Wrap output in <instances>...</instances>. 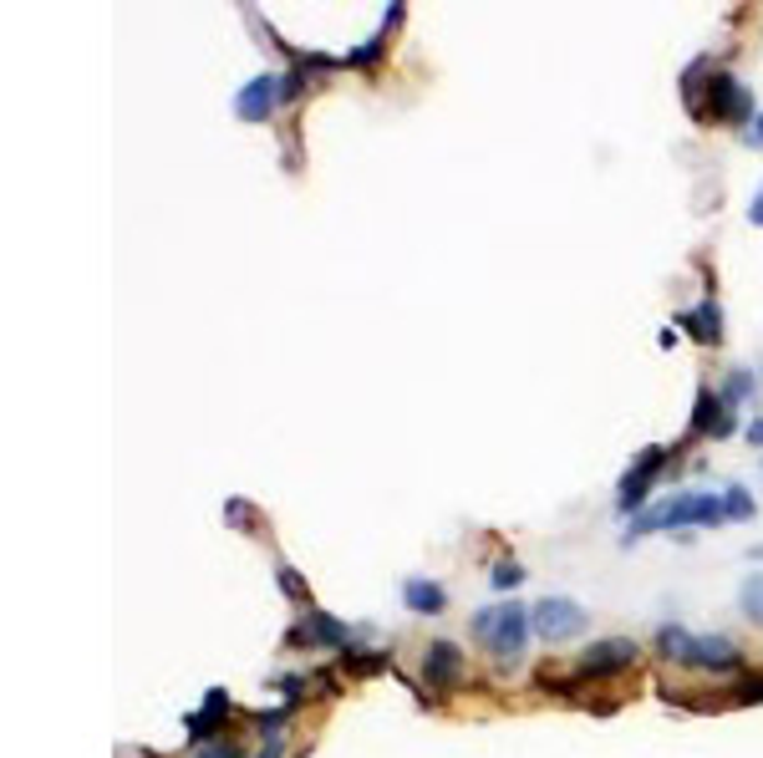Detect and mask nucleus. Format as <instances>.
<instances>
[{
    "mask_svg": "<svg viewBox=\"0 0 763 758\" xmlns=\"http://www.w3.org/2000/svg\"><path fill=\"white\" fill-rule=\"evenodd\" d=\"M749 143H759V149H763V112H759V118H753V133H749Z\"/></svg>",
    "mask_w": 763,
    "mask_h": 758,
    "instance_id": "obj_28",
    "label": "nucleus"
},
{
    "mask_svg": "<svg viewBox=\"0 0 763 758\" xmlns=\"http://www.w3.org/2000/svg\"><path fill=\"white\" fill-rule=\"evenodd\" d=\"M275 576H280V591L291 595V601H306V580L295 576L291 566H275Z\"/></svg>",
    "mask_w": 763,
    "mask_h": 758,
    "instance_id": "obj_24",
    "label": "nucleus"
},
{
    "mask_svg": "<svg viewBox=\"0 0 763 758\" xmlns=\"http://www.w3.org/2000/svg\"><path fill=\"white\" fill-rule=\"evenodd\" d=\"M193 758H239V744H230V738H209V744L193 748Z\"/></svg>",
    "mask_w": 763,
    "mask_h": 758,
    "instance_id": "obj_23",
    "label": "nucleus"
},
{
    "mask_svg": "<svg viewBox=\"0 0 763 758\" xmlns=\"http://www.w3.org/2000/svg\"><path fill=\"white\" fill-rule=\"evenodd\" d=\"M636 667V641L632 637H606V641H590L580 662H575V677H617V672H632Z\"/></svg>",
    "mask_w": 763,
    "mask_h": 758,
    "instance_id": "obj_5",
    "label": "nucleus"
},
{
    "mask_svg": "<svg viewBox=\"0 0 763 758\" xmlns=\"http://www.w3.org/2000/svg\"><path fill=\"white\" fill-rule=\"evenodd\" d=\"M255 758H280V738H270V744H265V754H255Z\"/></svg>",
    "mask_w": 763,
    "mask_h": 758,
    "instance_id": "obj_29",
    "label": "nucleus"
},
{
    "mask_svg": "<svg viewBox=\"0 0 763 758\" xmlns=\"http://www.w3.org/2000/svg\"><path fill=\"white\" fill-rule=\"evenodd\" d=\"M753 392H759V377H753L749 367H733V372H728V382H723V398H728V407L749 402Z\"/></svg>",
    "mask_w": 763,
    "mask_h": 758,
    "instance_id": "obj_18",
    "label": "nucleus"
},
{
    "mask_svg": "<svg viewBox=\"0 0 763 758\" xmlns=\"http://www.w3.org/2000/svg\"><path fill=\"white\" fill-rule=\"evenodd\" d=\"M677 448H646L642 459L626 469V478H621V494H617V509L621 514H632V509H642V499L652 494V484H657V474L672 463Z\"/></svg>",
    "mask_w": 763,
    "mask_h": 758,
    "instance_id": "obj_6",
    "label": "nucleus"
},
{
    "mask_svg": "<svg viewBox=\"0 0 763 758\" xmlns=\"http://www.w3.org/2000/svg\"><path fill=\"white\" fill-rule=\"evenodd\" d=\"M341 667L352 672V677H377V672L392 667V652H372V647H347V652H341Z\"/></svg>",
    "mask_w": 763,
    "mask_h": 758,
    "instance_id": "obj_15",
    "label": "nucleus"
},
{
    "mask_svg": "<svg viewBox=\"0 0 763 758\" xmlns=\"http://www.w3.org/2000/svg\"><path fill=\"white\" fill-rule=\"evenodd\" d=\"M749 702H763V672L759 677H743L738 687H728V708H749Z\"/></svg>",
    "mask_w": 763,
    "mask_h": 758,
    "instance_id": "obj_20",
    "label": "nucleus"
},
{
    "mask_svg": "<svg viewBox=\"0 0 763 758\" xmlns=\"http://www.w3.org/2000/svg\"><path fill=\"white\" fill-rule=\"evenodd\" d=\"M402 601H408V611H418V616H443L448 591H443L438 580H408V585H402Z\"/></svg>",
    "mask_w": 763,
    "mask_h": 758,
    "instance_id": "obj_14",
    "label": "nucleus"
},
{
    "mask_svg": "<svg viewBox=\"0 0 763 758\" xmlns=\"http://www.w3.org/2000/svg\"><path fill=\"white\" fill-rule=\"evenodd\" d=\"M682 97L692 103V118L697 122H743L753 118V97L749 87L738 82L733 72H707V61H692L688 76H682Z\"/></svg>",
    "mask_w": 763,
    "mask_h": 758,
    "instance_id": "obj_1",
    "label": "nucleus"
},
{
    "mask_svg": "<svg viewBox=\"0 0 763 758\" xmlns=\"http://www.w3.org/2000/svg\"><path fill=\"white\" fill-rule=\"evenodd\" d=\"M285 103V76H250L245 87L235 92V112L245 122H270V112Z\"/></svg>",
    "mask_w": 763,
    "mask_h": 758,
    "instance_id": "obj_7",
    "label": "nucleus"
},
{
    "mask_svg": "<svg viewBox=\"0 0 763 758\" xmlns=\"http://www.w3.org/2000/svg\"><path fill=\"white\" fill-rule=\"evenodd\" d=\"M738 606H743V616H749V621L763 626V570H753V576L738 585Z\"/></svg>",
    "mask_w": 763,
    "mask_h": 758,
    "instance_id": "obj_17",
    "label": "nucleus"
},
{
    "mask_svg": "<svg viewBox=\"0 0 763 758\" xmlns=\"http://www.w3.org/2000/svg\"><path fill=\"white\" fill-rule=\"evenodd\" d=\"M220 718H230V698H224L220 687H209V698L199 713H189V738L193 744H209V733L220 729Z\"/></svg>",
    "mask_w": 763,
    "mask_h": 758,
    "instance_id": "obj_13",
    "label": "nucleus"
},
{
    "mask_svg": "<svg viewBox=\"0 0 763 758\" xmlns=\"http://www.w3.org/2000/svg\"><path fill=\"white\" fill-rule=\"evenodd\" d=\"M682 667H697V672H738L743 667V652H738L733 637H692L688 647V662Z\"/></svg>",
    "mask_w": 763,
    "mask_h": 758,
    "instance_id": "obj_9",
    "label": "nucleus"
},
{
    "mask_svg": "<svg viewBox=\"0 0 763 758\" xmlns=\"http://www.w3.org/2000/svg\"><path fill=\"white\" fill-rule=\"evenodd\" d=\"M494 585H500V591H514V585H519V580H525V570H519V560H500V566H494Z\"/></svg>",
    "mask_w": 763,
    "mask_h": 758,
    "instance_id": "obj_22",
    "label": "nucleus"
},
{
    "mask_svg": "<svg viewBox=\"0 0 763 758\" xmlns=\"http://www.w3.org/2000/svg\"><path fill=\"white\" fill-rule=\"evenodd\" d=\"M590 611L580 606V601H571V595H544L540 606H529V626H535V637L550 641V647H560V641H575L580 631H586Z\"/></svg>",
    "mask_w": 763,
    "mask_h": 758,
    "instance_id": "obj_4",
    "label": "nucleus"
},
{
    "mask_svg": "<svg viewBox=\"0 0 763 758\" xmlns=\"http://www.w3.org/2000/svg\"><path fill=\"white\" fill-rule=\"evenodd\" d=\"M723 505H728V520H753V494L743 484H728L723 489Z\"/></svg>",
    "mask_w": 763,
    "mask_h": 758,
    "instance_id": "obj_19",
    "label": "nucleus"
},
{
    "mask_svg": "<svg viewBox=\"0 0 763 758\" xmlns=\"http://www.w3.org/2000/svg\"><path fill=\"white\" fill-rule=\"evenodd\" d=\"M295 637H306V647L310 641H321V647H331V652H347V647H352V641H347V626L331 621V616L316 611V606H306V621L295 626Z\"/></svg>",
    "mask_w": 763,
    "mask_h": 758,
    "instance_id": "obj_11",
    "label": "nucleus"
},
{
    "mask_svg": "<svg viewBox=\"0 0 763 758\" xmlns=\"http://www.w3.org/2000/svg\"><path fill=\"white\" fill-rule=\"evenodd\" d=\"M529 606H519V601H500V606H484L479 616H473V637L484 641V652L494 656V662H519L525 656V641H529Z\"/></svg>",
    "mask_w": 763,
    "mask_h": 758,
    "instance_id": "obj_3",
    "label": "nucleus"
},
{
    "mask_svg": "<svg viewBox=\"0 0 763 758\" xmlns=\"http://www.w3.org/2000/svg\"><path fill=\"white\" fill-rule=\"evenodd\" d=\"M224 514H230L235 524H255V509L245 505V499H230V505H224Z\"/></svg>",
    "mask_w": 763,
    "mask_h": 758,
    "instance_id": "obj_25",
    "label": "nucleus"
},
{
    "mask_svg": "<svg viewBox=\"0 0 763 758\" xmlns=\"http://www.w3.org/2000/svg\"><path fill=\"white\" fill-rule=\"evenodd\" d=\"M718 520H728L723 494L688 489V494H677V499H667V505L636 514L632 530H626V545H632V540H642V535H657V530H682V524H718Z\"/></svg>",
    "mask_w": 763,
    "mask_h": 758,
    "instance_id": "obj_2",
    "label": "nucleus"
},
{
    "mask_svg": "<svg viewBox=\"0 0 763 758\" xmlns=\"http://www.w3.org/2000/svg\"><path fill=\"white\" fill-rule=\"evenodd\" d=\"M677 321H682V327H688L703 346H718L723 342V311H718V300H703L697 311H682Z\"/></svg>",
    "mask_w": 763,
    "mask_h": 758,
    "instance_id": "obj_12",
    "label": "nucleus"
},
{
    "mask_svg": "<svg viewBox=\"0 0 763 758\" xmlns=\"http://www.w3.org/2000/svg\"><path fill=\"white\" fill-rule=\"evenodd\" d=\"M749 443L763 448V417H753V423H749Z\"/></svg>",
    "mask_w": 763,
    "mask_h": 758,
    "instance_id": "obj_26",
    "label": "nucleus"
},
{
    "mask_svg": "<svg viewBox=\"0 0 763 758\" xmlns=\"http://www.w3.org/2000/svg\"><path fill=\"white\" fill-rule=\"evenodd\" d=\"M749 220L763 229V189H759V199H753V204H749Z\"/></svg>",
    "mask_w": 763,
    "mask_h": 758,
    "instance_id": "obj_27",
    "label": "nucleus"
},
{
    "mask_svg": "<svg viewBox=\"0 0 763 758\" xmlns=\"http://www.w3.org/2000/svg\"><path fill=\"white\" fill-rule=\"evenodd\" d=\"M733 428H738V417H733V407H728V398H723V392H713V387H703V392H697V402H692L688 438H728Z\"/></svg>",
    "mask_w": 763,
    "mask_h": 758,
    "instance_id": "obj_8",
    "label": "nucleus"
},
{
    "mask_svg": "<svg viewBox=\"0 0 763 758\" xmlns=\"http://www.w3.org/2000/svg\"><path fill=\"white\" fill-rule=\"evenodd\" d=\"M382 51H387V31H377V36H372L367 46H356L352 57H347V67H372V61H377Z\"/></svg>",
    "mask_w": 763,
    "mask_h": 758,
    "instance_id": "obj_21",
    "label": "nucleus"
},
{
    "mask_svg": "<svg viewBox=\"0 0 763 758\" xmlns=\"http://www.w3.org/2000/svg\"><path fill=\"white\" fill-rule=\"evenodd\" d=\"M688 647H692V631H688V626L667 621V626H661V631H657V652L667 656V662H677V667L688 662Z\"/></svg>",
    "mask_w": 763,
    "mask_h": 758,
    "instance_id": "obj_16",
    "label": "nucleus"
},
{
    "mask_svg": "<svg viewBox=\"0 0 763 758\" xmlns=\"http://www.w3.org/2000/svg\"><path fill=\"white\" fill-rule=\"evenodd\" d=\"M458 677H463V652H458L454 641H427L423 652V683L433 692H454Z\"/></svg>",
    "mask_w": 763,
    "mask_h": 758,
    "instance_id": "obj_10",
    "label": "nucleus"
},
{
    "mask_svg": "<svg viewBox=\"0 0 763 758\" xmlns=\"http://www.w3.org/2000/svg\"><path fill=\"white\" fill-rule=\"evenodd\" d=\"M753 555H759V560H763V545H753Z\"/></svg>",
    "mask_w": 763,
    "mask_h": 758,
    "instance_id": "obj_30",
    "label": "nucleus"
}]
</instances>
